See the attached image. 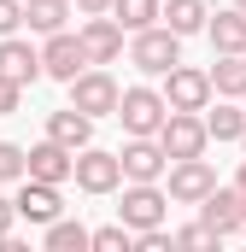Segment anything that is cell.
I'll list each match as a JSON object with an SVG mask.
<instances>
[{
	"label": "cell",
	"mask_w": 246,
	"mask_h": 252,
	"mask_svg": "<svg viewBox=\"0 0 246 252\" xmlns=\"http://www.w3.org/2000/svg\"><path fill=\"white\" fill-rule=\"evenodd\" d=\"M70 24V0H24V30L35 35H53Z\"/></svg>",
	"instance_id": "obj_21"
},
{
	"label": "cell",
	"mask_w": 246,
	"mask_h": 252,
	"mask_svg": "<svg viewBox=\"0 0 246 252\" xmlns=\"http://www.w3.org/2000/svg\"><path fill=\"white\" fill-rule=\"evenodd\" d=\"M112 18H118L123 35H135L147 24H158V0H112Z\"/></svg>",
	"instance_id": "obj_23"
},
{
	"label": "cell",
	"mask_w": 246,
	"mask_h": 252,
	"mask_svg": "<svg viewBox=\"0 0 246 252\" xmlns=\"http://www.w3.org/2000/svg\"><path fill=\"white\" fill-rule=\"evenodd\" d=\"M76 12H82V18H94V12H112V0H76Z\"/></svg>",
	"instance_id": "obj_31"
},
{
	"label": "cell",
	"mask_w": 246,
	"mask_h": 252,
	"mask_svg": "<svg viewBox=\"0 0 246 252\" xmlns=\"http://www.w3.org/2000/svg\"><path fill=\"white\" fill-rule=\"evenodd\" d=\"M158 94H164L170 112H205V106H211V76L176 59L170 70H164V88H158Z\"/></svg>",
	"instance_id": "obj_8"
},
{
	"label": "cell",
	"mask_w": 246,
	"mask_h": 252,
	"mask_svg": "<svg viewBox=\"0 0 246 252\" xmlns=\"http://www.w3.org/2000/svg\"><path fill=\"white\" fill-rule=\"evenodd\" d=\"M47 141H59L64 153H76V147H88V141H94V118H82L76 106L47 112Z\"/></svg>",
	"instance_id": "obj_17"
},
{
	"label": "cell",
	"mask_w": 246,
	"mask_h": 252,
	"mask_svg": "<svg viewBox=\"0 0 246 252\" xmlns=\"http://www.w3.org/2000/svg\"><path fill=\"white\" fill-rule=\"evenodd\" d=\"M24 176H35V182H70V153H64L59 141H41V147H30L24 153Z\"/></svg>",
	"instance_id": "obj_15"
},
{
	"label": "cell",
	"mask_w": 246,
	"mask_h": 252,
	"mask_svg": "<svg viewBox=\"0 0 246 252\" xmlns=\"http://www.w3.org/2000/svg\"><path fill=\"white\" fill-rule=\"evenodd\" d=\"M0 182H24V147L0 141Z\"/></svg>",
	"instance_id": "obj_25"
},
{
	"label": "cell",
	"mask_w": 246,
	"mask_h": 252,
	"mask_svg": "<svg viewBox=\"0 0 246 252\" xmlns=\"http://www.w3.org/2000/svg\"><path fill=\"white\" fill-rule=\"evenodd\" d=\"M170 217V193L158 188V182H123V205H118V223L129 235H141V229H158Z\"/></svg>",
	"instance_id": "obj_3"
},
{
	"label": "cell",
	"mask_w": 246,
	"mask_h": 252,
	"mask_svg": "<svg viewBox=\"0 0 246 252\" xmlns=\"http://www.w3.org/2000/svg\"><path fill=\"white\" fill-rule=\"evenodd\" d=\"M158 147H164V158H199L205 147H211V135L199 124V112H164V124L153 135Z\"/></svg>",
	"instance_id": "obj_7"
},
{
	"label": "cell",
	"mask_w": 246,
	"mask_h": 252,
	"mask_svg": "<svg viewBox=\"0 0 246 252\" xmlns=\"http://www.w3.org/2000/svg\"><path fill=\"white\" fill-rule=\"evenodd\" d=\"M24 30V0H0V35H18Z\"/></svg>",
	"instance_id": "obj_29"
},
{
	"label": "cell",
	"mask_w": 246,
	"mask_h": 252,
	"mask_svg": "<svg viewBox=\"0 0 246 252\" xmlns=\"http://www.w3.org/2000/svg\"><path fill=\"white\" fill-rule=\"evenodd\" d=\"M205 35H211V47L217 53H246V12H211L205 18Z\"/></svg>",
	"instance_id": "obj_19"
},
{
	"label": "cell",
	"mask_w": 246,
	"mask_h": 252,
	"mask_svg": "<svg viewBox=\"0 0 246 252\" xmlns=\"http://www.w3.org/2000/svg\"><path fill=\"white\" fill-rule=\"evenodd\" d=\"M64 88H70V106H76L82 118H112V112H118V94H123L118 76H112L106 64H82Z\"/></svg>",
	"instance_id": "obj_1"
},
{
	"label": "cell",
	"mask_w": 246,
	"mask_h": 252,
	"mask_svg": "<svg viewBox=\"0 0 246 252\" xmlns=\"http://www.w3.org/2000/svg\"><path fill=\"white\" fill-rule=\"evenodd\" d=\"M170 241H176V247H217V235H211L205 223H182V229H170Z\"/></svg>",
	"instance_id": "obj_26"
},
{
	"label": "cell",
	"mask_w": 246,
	"mask_h": 252,
	"mask_svg": "<svg viewBox=\"0 0 246 252\" xmlns=\"http://www.w3.org/2000/svg\"><path fill=\"white\" fill-rule=\"evenodd\" d=\"M241 147H246V129H241Z\"/></svg>",
	"instance_id": "obj_35"
},
{
	"label": "cell",
	"mask_w": 246,
	"mask_h": 252,
	"mask_svg": "<svg viewBox=\"0 0 246 252\" xmlns=\"http://www.w3.org/2000/svg\"><path fill=\"white\" fill-rule=\"evenodd\" d=\"M205 18H211V6L205 0H158V24L170 30V35H205Z\"/></svg>",
	"instance_id": "obj_16"
},
{
	"label": "cell",
	"mask_w": 246,
	"mask_h": 252,
	"mask_svg": "<svg viewBox=\"0 0 246 252\" xmlns=\"http://www.w3.org/2000/svg\"><path fill=\"white\" fill-rule=\"evenodd\" d=\"M164 112H170L164 94L147 88V82H135V88H123V94H118V112H112V118L123 124V135H158Z\"/></svg>",
	"instance_id": "obj_5"
},
{
	"label": "cell",
	"mask_w": 246,
	"mask_h": 252,
	"mask_svg": "<svg viewBox=\"0 0 246 252\" xmlns=\"http://www.w3.org/2000/svg\"><path fill=\"white\" fill-rule=\"evenodd\" d=\"M118 164H123V182H158L170 158H164V147L153 135H129V147L118 153Z\"/></svg>",
	"instance_id": "obj_11"
},
{
	"label": "cell",
	"mask_w": 246,
	"mask_h": 252,
	"mask_svg": "<svg viewBox=\"0 0 246 252\" xmlns=\"http://www.w3.org/2000/svg\"><path fill=\"white\" fill-rule=\"evenodd\" d=\"M129 241H135V235H129L123 223H106V229H88V247H94V252H129Z\"/></svg>",
	"instance_id": "obj_24"
},
{
	"label": "cell",
	"mask_w": 246,
	"mask_h": 252,
	"mask_svg": "<svg viewBox=\"0 0 246 252\" xmlns=\"http://www.w3.org/2000/svg\"><path fill=\"white\" fill-rule=\"evenodd\" d=\"M76 41H82L88 64H118V59H123V30H118L112 12H94V18L76 30Z\"/></svg>",
	"instance_id": "obj_10"
},
{
	"label": "cell",
	"mask_w": 246,
	"mask_h": 252,
	"mask_svg": "<svg viewBox=\"0 0 246 252\" xmlns=\"http://www.w3.org/2000/svg\"><path fill=\"white\" fill-rule=\"evenodd\" d=\"M176 59H182V35H170L164 24H147V30L129 35V64L141 76H164Z\"/></svg>",
	"instance_id": "obj_2"
},
{
	"label": "cell",
	"mask_w": 246,
	"mask_h": 252,
	"mask_svg": "<svg viewBox=\"0 0 246 252\" xmlns=\"http://www.w3.org/2000/svg\"><path fill=\"white\" fill-rule=\"evenodd\" d=\"M0 76L12 82H41V47H30L24 35H0Z\"/></svg>",
	"instance_id": "obj_14"
},
{
	"label": "cell",
	"mask_w": 246,
	"mask_h": 252,
	"mask_svg": "<svg viewBox=\"0 0 246 252\" xmlns=\"http://www.w3.org/2000/svg\"><path fill=\"white\" fill-rule=\"evenodd\" d=\"M41 247H47V252H88V229H82L76 217H64V211H59V217L47 223Z\"/></svg>",
	"instance_id": "obj_22"
},
{
	"label": "cell",
	"mask_w": 246,
	"mask_h": 252,
	"mask_svg": "<svg viewBox=\"0 0 246 252\" xmlns=\"http://www.w3.org/2000/svg\"><path fill=\"white\" fill-rule=\"evenodd\" d=\"M129 247H141V252H164V247H176V241H170V229L158 223V229H141V235H135Z\"/></svg>",
	"instance_id": "obj_27"
},
{
	"label": "cell",
	"mask_w": 246,
	"mask_h": 252,
	"mask_svg": "<svg viewBox=\"0 0 246 252\" xmlns=\"http://www.w3.org/2000/svg\"><path fill=\"white\" fill-rule=\"evenodd\" d=\"M12 229H18V205H12V199H6V193H0V241H6V235H12Z\"/></svg>",
	"instance_id": "obj_30"
},
{
	"label": "cell",
	"mask_w": 246,
	"mask_h": 252,
	"mask_svg": "<svg viewBox=\"0 0 246 252\" xmlns=\"http://www.w3.org/2000/svg\"><path fill=\"white\" fill-rule=\"evenodd\" d=\"M205 76H211V94L241 100V94H246V53H217V64H211Z\"/></svg>",
	"instance_id": "obj_20"
},
{
	"label": "cell",
	"mask_w": 246,
	"mask_h": 252,
	"mask_svg": "<svg viewBox=\"0 0 246 252\" xmlns=\"http://www.w3.org/2000/svg\"><path fill=\"white\" fill-rule=\"evenodd\" d=\"M199 223H205L217 241H246V211H241V193L217 182V188L199 199Z\"/></svg>",
	"instance_id": "obj_9"
},
{
	"label": "cell",
	"mask_w": 246,
	"mask_h": 252,
	"mask_svg": "<svg viewBox=\"0 0 246 252\" xmlns=\"http://www.w3.org/2000/svg\"><path fill=\"white\" fill-rule=\"evenodd\" d=\"M241 106H246V94H241Z\"/></svg>",
	"instance_id": "obj_36"
},
{
	"label": "cell",
	"mask_w": 246,
	"mask_h": 252,
	"mask_svg": "<svg viewBox=\"0 0 246 252\" xmlns=\"http://www.w3.org/2000/svg\"><path fill=\"white\" fill-rule=\"evenodd\" d=\"M82 64H88V53H82V41H76L70 30H53V35L41 41V76H53V82H70Z\"/></svg>",
	"instance_id": "obj_12"
},
{
	"label": "cell",
	"mask_w": 246,
	"mask_h": 252,
	"mask_svg": "<svg viewBox=\"0 0 246 252\" xmlns=\"http://www.w3.org/2000/svg\"><path fill=\"white\" fill-rule=\"evenodd\" d=\"M235 193H246V158H241V170H235Z\"/></svg>",
	"instance_id": "obj_32"
},
{
	"label": "cell",
	"mask_w": 246,
	"mask_h": 252,
	"mask_svg": "<svg viewBox=\"0 0 246 252\" xmlns=\"http://www.w3.org/2000/svg\"><path fill=\"white\" fill-rule=\"evenodd\" d=\"M24 106V82H12V76H0V118H12Z\"/></svg>",
	"instance_id": "obj_28"
},
{
	"label": "cell",
	"mask_w": 246,
	"mask_h": 252,
	"mask_svg": "<svg viewBox=\"0 0 246 252\" xmlns=\"http://www.w3.org/2000/svg\"><path fill=\"white\" fill-rule=\"evenodd\" d=\"M235 12H246V0H235Z\"/></svg>",
	"instance_id": "obj_33"
},
{
	"label": "cell",
	"mask_w": 246,
	"mask_h": 252,
	"mask_svg": "<svg viewBox=\"0 0 246 252\" xmlns=\"http://www.w3.org/2000/svg\"><path fill=\"white\" fill-rule=\"evenodd\" d=\"M12 205H18V217H24V223H41V229H47V223L64 211L59 182H35V176H24V188L12 193Z\"/></svg>",
	"instance_id": "obj_13"
},
{
	"label": "cell",
	"mask_w": 246,
	"mask_h": 252,
	"mask_svg": "<svg viewBox=\"0 0 246 252\" xmlns=\"http://www.w3.org/2000/svg\"><path fill=\"white\" fill-rule=\"evenodd\" d=\"M199 124H205V135H211V141H241V129H246V106L217 94V106H205V112H199Z\"/></svg>",
	"instance_id": "obj_18"
},
{
	"label": "cell",
	"mask_w": 246,
	"mask_h": 252,
	"mask_svg": "<svg viewBox=\"0 0 246 252\" xmlns=\"http://www.w3.org/2000/svg\"><path fill=\"white\" fill-rule=\"evenodd\" d=\"M158 182H164V193H170L176 205H199L205 193L217 188V170H211V158L199 153V158H170Z\"/></svg>",
	"instance_id": "obj_6"
},
{
	"label": "cell",
	"mask_w": 246,
	"mask_h": 252,
	"mask_svg": "<svg viewBox=\"0 0 246 252\" xmlns=\"http://www.w3.org/2000/svg\"><path fill=\"white\" fill-rule=\"evenodd\" d=\"M70 176H76V188H82V193H118V188H123L118 153H106V147H94V141L70 153Z\"/></svg>",
	"instance_id": "obj_4"
},
{
	"label": "cell",
	"mask_w": 246,
	"mask_h": 252,
	"mask_svg": "<svg viewBox=\"0 0 246 252\" xmlns=\"http://www.w3.org/2000/svg\"><path fill=\"white\" fill-rule=\"evenodd\" d=\"M241 211H246V193H241Z\"/></svg>",
	"instance_id": "obj_34"
}]
</instances>
